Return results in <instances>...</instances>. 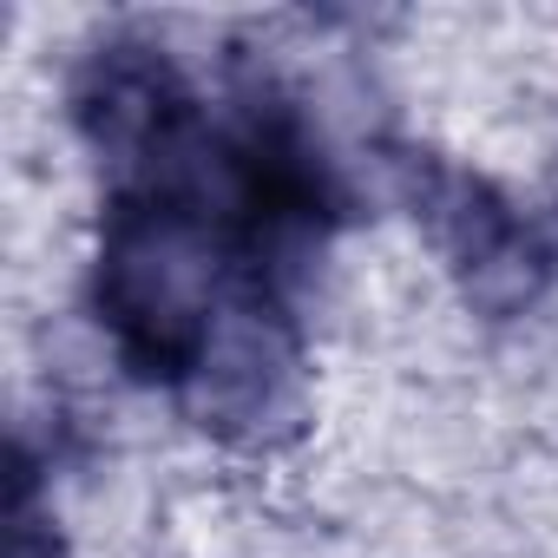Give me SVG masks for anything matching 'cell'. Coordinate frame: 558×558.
I'll return each instance as SVG.
<instances>
[{"label":"cell","instance_id":"cell-2","mask_svg":"<svg viewBox=\"0 0 558 558\" xmlns=\"http://www.w3.org/2000/svg\"><path fill=\"white\" fill-rule=\"evenodd\" d=\"M8 558H60L53 506H40V466L27 447H14V499H8Z\"/></svg>","mask_w":558,"mask_h":558},{"label":"cell","instance_id":"cell-1","mask_svg":"<svg viewBox=\"0 0 558 558\" xmlns=\"http://www.w3.org/2000/svg\"><path fill=\"white\" fill-rule=\"evenodd\" d=\"M388 184L401 210L427 230L434 256L447 263L453 290L466 296L473 316L512 323L551 290V269H558L551 236L480 171H460L453 158L421 151V145H395Z\"/></svg>","mask_w":558,"mask_h":558}]
</instances>
